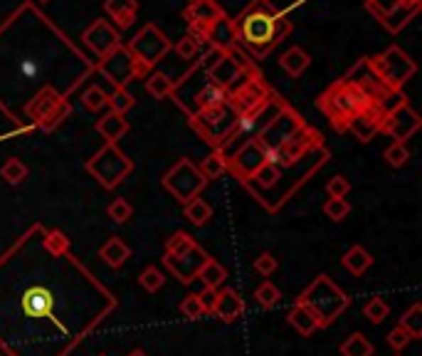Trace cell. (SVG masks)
Masks as SVG:
<instances>
[{
    "mask_svg": "<svg viewBox=\"0 0 422 356\" xmlns=\"http://www.w3.org/2000/svg\"><path fill=\"white\" fill-rule=\"evenodd\" d=\"M296 304H304V307L319 319L321 327H328V324L336 322L338 314L351 304V299H348L346 292L338 290L326 275H319L304 292H301Z\"/></svg>",
    "mask_w": 422,
    "mask_h": 356,
    "instance_id": "3957f363",
    "label": "cell"
},
{
    "mask_svg": "<svg viewBox=\"0 0 422 356\" xmlns=\"http://www.w3.org/2000/svg\"><path fill=\"white\" fill-rule=\"evenodd\" d=\"M99 72L107 75V80L117 90H126L129 82H134L136 77H144L148 70L141 67V62L129 53L126 45H119L114 53H109L107 58L99 60Z\"/></svg>",
    "mask_w": 422,
    "mask_h": 356,
    "instance_id": "ba28073f",
    "label": "cell"
},
{
    "mask_svg": "<svg viewBox=\"0 0 422 356\" xmlns=\"http://www.w3.org/2000/svg\"><path fill=\"white\" fill-rule=\"evenodd\" d=\"M368 104H371V99L348 80H338L336 85L328 87L324 95L319 97V102H316V107L331 119L336 131H346L348 122H351L358 112L366 109Z\"/></svg>",
    "mask_w": 422,
    "mask_h": 356,
    "instance_id": "7a4b0ae2",
    "label": "cell"
},
{
    "mask_svg": "<svg viewBox=\"0 0 422 356\" xmlns=\"http://www.w3.org/2000/svg\"><path fill=\"white\" fill-rule=\"evenodd\" d=\"M107 213H109V218H112L117 225H124L126 220H131L134 208H131V203H129L126 198H114L112 203H109Z\"/></svg>",
    "mask_w": 422,
    "mask_h": 356,
    "instance_id": "ab89813d",
    "label": "cell"
},
{
    "mask_svg": "<svg viewBox=\"0 0 422 356\" xmlns=\"http://www.w3.org/2000/svg\"><path fill=\"white\" fill-rule=\"evenodd\" d=\"M198 280L202 282V287H205V290H220V287L225 285V280H227V270L217 260L207 257V260L202 262L200 270H198Z\"/></svg>",
    "mask_w": 422,
    "mask_h": 356,
    "instance_id": "d4e9b609",
    "label": "cell"
},
{
    "mask_svg": "<svg viewBox=\"0 0 422 356\" xmlns=\"http://www.w3.org/2000/svg\"><path fill=\"white\" fill-rule=\"evenodd\" d=\"M126 356H148V354L141 352V349H134V352H131V354H126Z\"/></svg>",
    "mask_w": 422,
    "mask_h": 356,
    "instance_id": "9f6ffc18",
    "label": "cell"
},
{
    "mask_svg": "<svg viewBox=\"0 0 422 356\" xmlns=\"http://www.w3.org/2000/svg\"><path fill=\"white\" fill-rule=\"evenodd\" d=\"M87 171L92 173L104 188H117L129 173L134 171V163L117 144H107L87 161Z\"/></svg>",
    "mask_w": 422,
    "mask_h": 356,
    "instance_id": "277c9868",
    "label": "cell"
},
{
    "mask_svg": "<svg viewBox=\"0 0 422 356\" xmlns=\"http://www.w3.org/2000/svg\"><path fill=\"white\" fill-rule=\"evenodd\" d=\"M99 257H102L109 267L119 270V267L126 265V260L131 257V247H129L119 235H114V237H109L102 247H99Z\"/></svg>",
    "mask_w": 422,
    "mask_h": 356,
    "instance_id": "7402d4cb",
    "label": "cell"
},
{
    "mask_svg": "<svg viewBox=\"0 0 422 356\" xmlns=\"http://www.w3.org/2000/svg\"><path fill=\"white\" fill-rule=\"evenodd\" d=\"M210 312L215 314L217 319H222V322H234V319L242 317L244 299L239 297L234 290H222V292H217L215 304H212Z\"/></svg>",
    "mask_w": 422,
    "mask_h": 356,
    "instance_id": "44dd1931",
    "label": "cell"
},
{
    "mask_svg": "<svg viewBox=\"0 0 422 356\" xmlns=\"http://www.w3.org/2000/svg\"><path fill=\"white\" fill-rule=\"evenodd\" d=\"M207 260V255H205V250H200V247H193L190 252H185V255H178V257H171V255H166L163 257V262H166V267H168L171 272H173L175 277H178L180 282H193L198 277V270L202 267V262Z\"/></svg>",
    "mask_w": 422,
    "mask_h": 356,
    "instance_id": "d6986e66",
    "label": "cell"
},
{
    "mask_svg": "<svg viewBox=\"0 0 422 356\" xmlns=\"http://www.w3.org/2000/svg\"><path fill=\"white\" fill-rule=\"evenodd\" d=\"M227 99H230V95H227L222 87H217V85H212V82H210V85L202 87V90L195 95V107H198V109H207V107L227 104Z\"/></svg>",
    "mask_w": 422,
    "mask_h": 356,
    "instance_id": "f1b7e54d",
    "label": "cell"
},
{
    "mask_svg": "<svg viewBox=\"0 0 422 356\" xmlns=\"http://www.w3.org/2000/svg\"><path fill=\"white\" fill-rule=\"evenodd\" d=\"M267 161H269L267 149H264L257 139H249V141H244L242 146L227 158V168H232V171L237 173V178L244 183V180L252 178Z\"/></svg>",
    "mask_w": 422,
    "mask_h": 356,
    "instance_id": "8fae6325",
    "label": "cell"
},
{
    "mask_svg": "<svg viewBox=\"0 0 422 356\" xmlns=\"http://www.w3.org/2000/svg\"><path fill=\"white\" fill-rule=\"evenodd\" d=\"M146 92H148L153 99H166L175 92V82L171 77H166L163 72H153V75L146 77Z\"/></svg>",
    "mask_w": 422,
    "mask_h": 356,
    "instance_id": "f546056e",
    "label": "cell"
},
{
    "mask_svg": "<svg viewBox=\"0 0 422 356\" xmlns=\"http://www.w3.org/2000/svg\"><path fill=\"white\" fill-rule=\"evenodd\" d=\"M205 183L207 180L202 178V173L198 171V166L190 161V158H178L175 166L163 176V188L183 205L188 200L195 198V195H200V190L205 188Z\"/></svg>",
    "mask_w": 422,
    "mask_h": 356,
    "instance_id": "8992f818",
    "label": "cell"
},
{
    "mask_svg": "<svg viewBox=\"0 0 422 356\" xmlns=\"http://www.w3.org/2000/svg\"><path fill=\"white\" fill-rule=\"evenodd\" d=\"M279 65H281V70H284L289 77H301L306 70H309L311 58L301 48H289L284 55H281Z\"/></svg>",
    "mask_w": 422,
    "mask_h": 356,
    "instance_id": "83f0119b",
    "label": "cell"
},
{
    "mask_svg": "<svg viewBox=\"0 0 422 356\" xmlns=\"http://www.w3.org/2000/svg\"><path fill=\"white\" fill-rule=\"evenodd\" d=\"M45 250L55 257L65 255V252L70 250V237L62 233V230H52V233H47L45 237Z\"/></svg>",
    "mask_w": 422,
    "mask_h": 356,
    "instance_id": "ee69618b",
    "label": "cell"
},
{
    "mask_svg": "<svg viewBox=\"0 0 422 356\" xmlns=\"http://www.w3.org/2000/svg\"><path fill=\"white\" fill-rule=\"evenodd\" d=\"M198 171L202 173V178H205V180L220 178L222 173L227 171V158L222 156L220 151H212L210 156L202 158V163H200V166H198Z\"/></svg>",
    "mask_w": 422,
    "mask_h": 356,
    "instance_id": "1f68e13d",
    "label": "cell"
},
{
    "mask_svg": "<svg viewBox=\"0 0 422 356\" xmlns=\"http://www.w3.org/2000/svg\"><path fill=\"white\" fill-rule=\"evenodd\" d=\"M126 48H129V53L141 62V67L151 70V67H156L171 50H173V45H171V40L166 38L153 23H148L146 28L139 30L136 38H134Z\"/></svg>",
    "mask_w": 422,
    "mask_h": 356,
    "instance_id": "52a82bcc",
    "label": "cell"
},
{
    "mask_svg": "<svg viewBox=\"0 0 422 356\" xmlns=\"http://www.w3.org/2000/svg\"><path fill=\"white\" fill-rule=\"evenodd\" d=\"M28 112L40 129H47V131H50V129H55L62 119L70 114V104L47 87V90H43L33 102H30Z\"/></svg>",
    "mask_w": 422,
    "mask_h": 356,
    "instance_id": "30bf717a",
    "label": "cell"
},
{
    "mask_svg": "<svg viewBox=\"0 0 422 356\" xmlns=\"http://www.w3.org/2000/svg\"><path fill=\"white\" fill-rule=\"evenodd\" d=\"M385 161H388L393 168H403L405 163L410 161L408 146H405V144H400V141H393L388 149H385Z\"/></svg>",
    "mask_w": 422,
    "mask_h": 356,
    "instance_id": "7dc6e473",
    "label": "cell"
},
{
    "mask_svg": "<svg viewBox=\"0 0 422 356\" xmlns=\"http://www.w3.org/2000/svg\"><path fill=\"white\" fill-rule=\"evenodd\" d=\"M324 213L333 223H341V220L351 213V203H348L346 198H328L324 203Z\"/></svg>",
    "mask_w": 422,
    "mask_h": 356,
    "instance_id": "f6af8a7d",
    "label": "cell"
},
{
    "mask_svg": "<svg viewBox=\"0 0 422 356\" xmlns=\"http://www.w3.org/2000/svg\"><path fill=\"white\" fill-rule=\"evenodd\" d=\"M102 356H104V354H102Z\"/></svg>",
    "mask_w": 422,
    "mask_h": 356,
    "instance_id": "91938a15",
    "label": "cell"
},
{
    "mask_svg": "<svg viewBox=\"0 0 422 356\" xmlns=\"http://www.w3.org/2000/svg\"><path fill=\"white\" fill-rule=\"evenodd\" d=\"M286 319H289L291 327H294L299 334H304V337H311L316 329H321L319 319H316L314 314L304 307V304H294V307L289 309V317Z\"/></svg>",
    "mask_w": 422,
    "mask_h": 356,
    "instance_id": "4316f807",
    "label": "cell"
},
{
    "mask_svg": "<svg viewBox=\"0 0 422 356\" xmlns=\"http://www.w3.org/2000/svg\"><path fill=\"white\" fill-rule=\"evenodd\" d=\"M388 112L390 109L383 102H371L366 109L358 112V114L348 122L346 131H351L358 141H371L375 134L383 129V122H385V117H388Z\"/></svg>",
    "mask_w": 422,
    "mask_h": 356,
    "instance_id": "5bb4252c",
    "label": "cell"
},
{
    "mask_svg": "<svg viewBox=\"0 0 422 356\" xmlns=\"http://www.w3.org/2000/svg\"><path fill=\"white\" fill-rule=\"evenodd\" d=\"M395 356H400V354H395Z\"/></svg>",
    "mask_w": 422,
    "mask_h": 356,
    "instance_id": "680465c9",
    "label": "cell"
},
{
    "mask_svg": "<svg viewBox=\"0 0 422 356\" xmlns=\"http://www.w3.org/2000/svg\"><path fill=\"white\" fill-rule=\"evenodd\" d=\"M363 314H366V317L371 319L373 324H383L385 319H388V314H390V307H388V302H385L383 297H373L371 302L363 307Z\"/></svg>",
    "mask_w": 422,
    "mask_h": 356,
    "instance_id": "b9f144b4",
    "label": "cell"
},
{
    "mask_svg": "<svg viewBox=\"0 0 422 356\" xmlns=\"http://www.w3.org/2000/svg\"><path fill=\"white\" fill-rule=\"evenodd\" d=\"M281 178V168L277 166V163H272V161H267L262 168H259L257 173H254L249 180H257L262 188H272V185H277V180Z\"/></svg>",
    "mask_w": 422,
    "mask_h": 356,
    "instance_id": "7bdbcfd3",
    "label": "cell"
},
{
    "mask_svg": "<svg viewBox=\"0 0 422 356\" xmlns=\"http://www.w3.org/2000/svg\"><path fill=\"white\" fill-rule=\"evenodd\" d=\"M341 354L343 356H373V344L368 342L363 334L353 332L351 337L341 344Z\"/></svg>",
    "mask_w": 422,
    "mask_h": 356,
    "instance_id": "836d02e7",
    "label": "cell"
},
{
    "mask_svg": "<svg viewBox=\"0 0 422 356\" xmlns=\"http://www.w3.org/2000/svg\"><path fill=\"white\" fill-rule=\"evenodd\" d=\"M418 129H420L418 112H415L413 107L403 99L398 107H393V109L388 112V117H385L383 129H380V131L388 134V136H393L395 141L405 144L415 131H418Z\"/></svg>",
    "mask_w": 422,
    "mask_h": 356,
    "instance_id": "7c38bea8",
    "label": "cell"
},
{
    "mask_svg": "<svg viewBox=\"0 0 422 356\" xmlns=\"http://www.w3.org/2000/svg\"><path fill=\"white\" fill-rule=\"evenodd\" d=\"M410 342H413V339H410V334L405 332L403 327H393V329L388 332V344H390V347H393L398 354L403 352V349L408 347Z\"/></svg>",
    "mask_w": 422,
    "mask_h": 356,
    "instance_id": "db71d44e",
    "label": "cell"
},
{
    "mask_svg": "<svg viewBox=\"0 0 422 356\" xmlns=\"http://www.w3.org/2000/svg\"><path fill=\"white\" fill-rule=\"evenodd\" d=\"M398 327H403L405 332L410 334V339H420L422 337V304L420 302H415L413 307H410L408 312L400 317Z\"/></svg>",
    "mask_w": 422,
    "mask_h": 356,
    "instance_id": "d6a6232c",
    "label": "cell"
},
{
    "mask_svg": "<svg viewBox=\"0 0 422 356\" xmlns=\"http://www.w3.org/2000/svg\"><path fill=\"white\" fill-rule=\"evenodd\" d=\"M183 213L193 225H205L207 220L212 218L210 203H207L205 198H200V195H195L193 200H188V203L183 205Z\"/></svg>",
    "mask_w": 422,
    "mask_h": 356,
    "instance_id": "4dcf8cb0",
    "label": "cell"
},
{
    "mask_svg": "<svg viewBox=\"0 0 422 356\" xmlns=\"http://www.w3.org/2000/svg\"><path fill=\"white\" fill-rule=\"evenodd\" d=\"M277 267H279V262H277V257H274L272 252H262L259 257H254V270H257L262 277L274 275V272H277Z\"/></svg>",
    "mask_w": 422,
    "mask_h": 356,
    "instance_id": "816d5d0a",
    "label": "cell"
},
{
    "mask_svg": "<svg viewBox=\"0 0 422 356\" xmlns=\"http://www.w3.org/2000/svg\"><path fill=\"white\" fill-rule=\"evenodd\" d=\"M254 297H257V302L262 304L264 309H272L274 304L281 299V292H279V287L277 285H272V282H267L264 280L262 285L257 287V292H254Z\"/></svg>",
    "mask_w": 422,
    "mask_h": 356,
    "instance_id": "bcb514c9",
    "label": "cell"
},
{
    "mask_svg": "<svg viewBox=\"0 0 422 356\" xmlns=\"http://www.w3.org/2000/svg\"><path fill=\"white\" fill-rule=\"evenodd\" d=\"M299 126H304V122H301V119L296 117L291 109L281 107L277 114H274L267 124H264L262 129H259L257 136H254V139H257V141L262 144V146L267 149L269 153H272L274 149L281 146V144H284L286 139H289Z\"/></svg>",
    "mask_w": 422,
    "mask_h": 356,
    "instance_id": "9c48e42d",
    "label": "cell"
},
{
    "mask_svg": "<svg viewBox=\"0 0 422 356\" xmlns=\"http://www.w3.org/2000/svg\"><path fill=\"white\" fill-rule=\"evenodd\" d=\"M237 43L254 55H267L291 33V23L272 0H252L247 10L234 20Z\"/></svg>",
    "mask_w": 422,
    "mask_h": 356,
    "instance_id": "6da1fadb",
    "label": "cell"
},
{
    "mask_svg": "<svg viewBox=\"0 0 422 356\" xmlns=\"http://www.w3.org/2000/svg\"><path fill=\"white\" fill-rule=\"evenodd\" d=\"M405 0H366V5H368V10L375 15L378 20H383L385 15H390L395 8H400Z\"/></svg>",
    "mask_w": 422,
    "mask_h": 356,
    "instance_id": "f907efd6",
    "label": "cell"
},
{
    "mask_svg": "<svg viewBox=\"0 0 422 356\" xmlns=\"http://www.w3.org/2000/svg\"><path fill=\"white\" fill-rule=\"evenodd\" d=\"M173 50L178 53L180 60H193L198 53H200V38H195L193 33H188L185 38H180L178 43L173 45Z\"/></svg>",
    "mask_w": 422,
    "mask_h": 356,
    "instance_id": "c3c4849f",
    "label": "cell"
},
{
    "mask_svg": "<svg viewBox=\"0 0 422 356\" xmlns=\"http://www.w3.org/2000/svg\"><path fill=\"white\" fill-rule=\"evenodd\" d=\"M341 265L346 267L351 275H356V277H361L366 270H371V265H373V255L366 250L363 245H353L351 250L346 252V255L341 257Z\"/></svg>",
    "mask_w": 422,
    "mask_h": 356,
    "instance_id": "484cf974",
    "label": "cell"
},
{
    "mask_svg": "<svg viewBox=\"0 0 422 356\" xmlns=\"http://www.w3.org/2000/svg\"><path fill=\"white\" fill-rule=\"evenodd\" d=\"M40 3H47V0H40Z\"/></svg>",
    "mask_w": 422,
    "mask_h": 356,
    "instance_id": "6f0895ef",
    "label": "cell"
},
{
    "mask_svg": "<svg viewBox=\"0 0 422 356\" xmlns=\"http://www.w3.org/2000/svg\"><path fill=\"white\" fill-rule=\"evenodd\" d=\"M139 285L144 287L146 292H158L161 287L166 285V275L158 270V267L151 265V267H146V270L139 275Z\"/></svg>",
    "mask_w": 422,
    "mask_h": 356,
    "instance_id": "f35d334b",
    "label": "cell"
},
{
    "mask_svg": "<svg viewBox=\"0 0 422 356\" xmlns=\"http://www.w3.org/2000/svg\"><path fill=\"white\" fill-rule=\"evenodd\" d=\"M82 40H85V45L99 60L107 58L109 53H114V50L121 45V38H119L117 28H114L109 20H94L90 28L82 33Z\"/></svg>",
    "mask_w": 422,
    "mask_h": 356,
    "instance_id": "9a60e30c",
    "label": "cell"
},
{
    "mask_svg": "<svg viewBox=\"0 0 422 356\" xmlns=\"http://www.w3.org/2000/svg\"><path fill=\"white\" fill-rule=\"evenodd\" d=\"M180 314H183L185 319H200L202 314H205V307H202V302H200V295H188L183 302H180Z\"/></svg>",
    "mask_w": 422,
    "mask_h": 356,
    "instance_id": "681fc988",
    "label": "cell"
},
{
    "mask_svg": "<svg viewBox=\"0 0 422 356\" xmlns=\"http://www.w3.org/2000/svg\"><path fill=\"white\" fill-rule=\"evenodd\" d=\"M225 10L215 3V0H190V5L185 8V20L190 25V33L195 38L202 40L205 30L215 23L217 18H222Z\"/></svg>",
    "mask_w": 422,
    "mask_h": 356,
    "instance_id": "2e32d148",
    "label": "cell"
},
{
    "mask_svg": "<svg viewBox=\"0 0 422 356\" xmlns=\"http://www.w3.org/2000/svg\"><path fill=\"white\" fill-rule=\"evenodd\" d=\"M207 75H210L212 85L222 87V90H232L234 85H237L242 77H249L247 75V65H244L242 60H237L234 55L230 53H222L220 58L215 60V65L207 70Z\"/></svg>",
    "mask_w": 422,
    "mask_h": 356,
    "instance_id": "e0dca14e",
    "label": "cell"
},
{
    "mask_svg": "<svg viewBox=\"0 0 422 356\" xmlns=\"http://www.w3.org/2000/svg\"><path fill=\"white\" fill-rule=\"evenodd\" d=\"M198 242L193 240V235L183 233V230H178V233H173L166 240V255L171 257H178V255H185V252H190L193 247H195Z\"/></svg>",
    "mask_w": 422,
    "mask_h": 356,
    "instance_id": "e575fe53",
    "label": "cell"
},
{
    "mask_svg": "<svg viewBox=\"0 0 422 356\" xmlns=\"http://www.w3.org/2000/svg\"><path fill=\"white\" fill-rule=\"evenodd\" d=\"M0 173H3L5 183L18 185V183H23V180L28 178V166H25L20 158H8V161H5V166L0 168Z\"/></svg>",
    "mask_w": 422,
    "mask_h": 356,
    "instance_id": "8d00e7d4",
    "label": "cell"
},
{
    "mask_svg": "<svg viewBox=\"0 0 422 356\" xmlns=\"http://www.w3.org/2000/svg\"><path fill=\"white\" fill-rule=\"evenodd\" d=\"M97 131L107 139V144H117L119 139L129 134V122L124 114H114V112H109L107 117H102L97 122Z\"/></svg>",
    "mask_w": 422,
    "mask_h": 356,
    "instance_id": "cb8c5ba5",
    "label": "cell"
},
{
    "mask_svg": "<svg viewBox=\"0 0 422 356\" xmlns=\"http://www.w3.org/2000/svg\"><path fill=\"white\" fill-rule=\"evenodd\" d=\"M267 99H269L267 87H264L257 77H249V80L242 82L239 90L232 92L227 102H230L234 109H237V117H239V114H247V112L257 109V107H262Z\"/></svg>",
    "mask_w": 422,
    "mask_h": 356,
    "instance_id": "ac0fdd59",
    "label": "cell"
},
{
    "mask_svg": "<svg viewBox=\"0 0 422 356\" xmlns=\"http://www.w3.org/2000/svg\"><path fill=\"white\" fill-rule=\"evenodd\" d=\"M368 65H371V70L375 72V75H378L380 80H383L385 85L395 92H398L400 87H403L405 82L418 72V65H415V62L410 60L408 55L398 48V45L388 48L383 55H378V58H371L368 60Z\"/></svg>",
    "mask_w": 422,
    "mask_h": 356,
    "instance_id": "5b68a950",
    "label": "cell"
},
{
    "mask_svg": "<svg viewBox=\"0 0 422 356\" xmlns=\"http://www.w3.org/2000/svg\"><path fill=\"white\" fill-rule=\"evenodd\" d=\"M215 297H217V290H205L200 295V302H202V307H205V314L212 309V304H215Z\"/></svg>",
    "mask_w": 422,
    "mask_h": 356,
    "instance_id": "11a10c76",
    "label": "cell"
},
{
    "mask_svg": "<svg viewBox=\"0 0 422 356\" xmlns=\"http://www.w3.org/2000/svg\"><path fill=\"white\" fill-rule=\"evenodd\" d=\"M25 309L30 314H35V317H40V314H45L50 309V295L45 290H40V287H35V290H30L25 295Z\"/></svg>",
    "mask_w": 422,
    "mask_h": 356,
    "instance_id": "d590c367",
    "label": "cell"
},
{
    "mask_svg": "<svg viewBox=\"0 0 422 356\" xmlns=\"http://www.w3.org/2000/svg\"><path fill=\"white\" fill-rule=\"evenodd\" d=\"M104 10L117 23V28H131L139 13V3L136 0H107Z\"/></svg>",
    "mask_w": 422,
    "mask_h": 356,
    "instance_id": "603a6c76",
    "label": "cell"
},
{
    "mask_svg": "<svg viewBox=\"0 0 422 356\" xmlns=\"http://www.w3.org/2000/svg\"><path fill=\"white\" fill-rule=\"evenodd\" d=\"M134 104H136V99H134V95L129 90H117L114 95H109V107H112L114 114L126 117V112L134 109Z\"/></svg>",
    "mask_w": 422,
    "mask_h": 356,
    "instance_id": "60d3db41",
    "label": "cell"
},
{
    "mask_svg": "<svg viewBox=\"0 0 422 356\" xmlns=\"http://www.w3.org/2000/svg\"><path fill=\"white\" fill-rule=\"evenodd\" d=\"M348 190H351V183H348L346 176H333V178L326 183L328 198H346Z\"/></svg>",
    "mask_w": 422,
    "mask_h": 356,
    "instance_id": "f5cc1de1",
    "label": "cell"
},
{
    "mask_svg": "<svg viewBox=\"0 0 422 356\" xmlns=\"http://www.w3.org/2000/svg\"><path fill=\"white\" fill-rule=\"evenodd\" d=\"M314 144H316V134L306 126H299L284 144H281V146H277L272 153H269V161L277 163L279 168L281 166H294V163L299 161V158L304 156Z\"/></svg>",
    "mask_w": 422,
    "mask_h": 356,
    "instance_id": "4fadbf2b",
    "label": "cell"
},
{
    "mask_svg": "<svg viewBox=\"0 0 422 356\" xmlns=\"http://www.w3.org/2000/svg\"><path fill=\"white\" fill-rule=\"evenodd\" d=\"M82 104H85V109H90V112H102L104 107L109 104V95L102 90V87L92 85V87H87V92L82 95Z\"/></svg>",
    "mask_w": 422,
    "mask_h": 356,
    "instance_id": "74e56055",
    "label": "cell"
},
{
    "mask_svg": "<svg viewBox=\"0 0 422 356\" xmlns=\"http://www.w3.org/2000/svg\"><path fill=\"white\" fill-rule=\"evenodd\" d=\"M202 40L212 43L217 50H222V53H230L234 45H237V33H234V23H232V20H227V15H222V18H217L215 23H212L210 28L205 30Z\"/></svg>",
    "mask_w": 422,
    "mask_h": 356,
    "instance_id": "ffe728a7",
    "label": "cell"
}]
</instances>
